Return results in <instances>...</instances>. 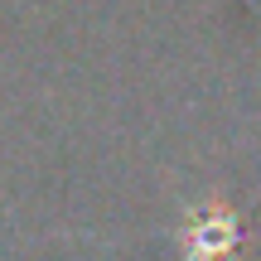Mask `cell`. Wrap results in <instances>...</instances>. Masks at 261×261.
Returning <instances> with one entry per match:
<instances>
[{
	"mask_svg": "<svg viewBox=\"0 0 261 261\" xmlns=\"http://www.w3.org/2000/svg\"><path fill=\"white\" fill-rule=\"evenodd\" d=\"M232 223L227 218H218V213H203L194 223V261H218V256H227L232 252Z\"/></svg>",
	"mask_w": 261,
	"mask_h": 261,
	"instance_id": "6da1fadb",
	"label": "cell"
}]
</instances>
